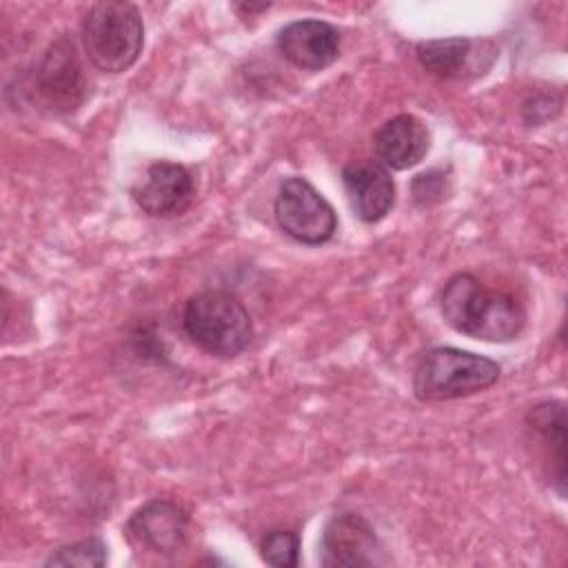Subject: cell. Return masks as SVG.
Returning a JSON list of instances; mask_svg holds the SVG:
<instances>
[{
	"instance_id": "1",
	"label": "cell",
	"mask_w": 568,
	"mask_h": 568,
	"mask_svg": "<svg viewBox=\"0 0 568 568\" xmlns=\"http://www.w3.org/2000/svg\"><path fill=\"white\" fill-rule=\"evenodd\" d=\"M439 311L453 331L481 342H510L526 326L524 306L513 295L484 286L473 273H455L444 284Z\"/></svg>"
},
{
	"instance_id": "2",
	"label": "cell",
	"mask_w": 568,
	"mask_h": 568,
	"mask_svg": "<svg viewBox=\"0 0 568 568\" xmlns=\"http://www.w3.org/2000/svg\"><path fill=\"white\" fill-rule=\"evenodd\" d=\"M80 38L95 69L124 73L138 62L144 47L140 9L126 0H100L84 13Z\"/></svg>"
},
{
	"instance_id": "3",
	"label": "cell",
	"mask_w": 568,
	"mask_h": 568,
	"mask_svg": "<svg viewBox=\"0 0 568 568\" xmlns=\"http://www.w3.org/2000/svg\"><path fill=\"white\" fill-rule=\"evenodd\" d=\"M182 328L197 348L224 359L237 357L253 339L246 306L222 288L191 295L182 311Z\"/></svg>"
},
{
	"instance_id": "4",
	"label": "cell",
	"mask_w": 568,
	"mask_h": 568,
	"mask_svg": "<svg viewBox=\"0 0 568 568\" xmlns=\"http://www.w3.org/2000/svg\"><path fill=\"white\" fill-rule=\"evenodd\" d=\"M501 366L455 346L428 348L413 373V393L419 402H448L470 397L497 384Z\"/></svg>"
},
{
	"instance_id": "5",
	"label": "cell",
	"mask_w": 568,
	"mask_h": 568,
	"mask_svg": "<svg viewBox=\"0 0 568 568\" xmlns=\"http://www.w3.org/2000/svg\"><path fill=\"white\" fill-rule=\"evenodd\" d=\"M273 213L282 233L306 246L326 244L337 231V213L333 204L300 175L282 180Z\"/></svg>"
},
{
	"instance_id": "6",
	"label": "cell",
	"mask_w": 568,
	"mask_h": 568,
	"mask_svg": "<svg viewBox=\"0 0 568 568\" xmlns=\"http://www.w3.org/2000/svg\"><path fill=\"white\" fill-rule=\"evenodd\" d=\"M33 89L51 113H71L82 104L87 80L71 38L60 36L47 47L33 73Z\"/></svg>"
},
{
	"instance_id": "7",
	"label": "cell",
	"mask_w": 568,
	"mask_h": 568,
	"mask_svg": "<svg viewBox=\"0 0 568 568\" xmlns=\"http://www.w3.org/2000/svg\"><path fill=\"white\" fill-rule=\"evenodd\" d=\"M317 561L324 568H373L386 564L373 524L359 513H337L324 526Z\"/></svg>"
},
{
	"instance_id": "8",
	"label": "cell",
	"mask_w": 568,
	"mask_h": 568,
	"mask_svg": "<svg viewBox=\"0 0 568 568\" xmlns=\"http://www.w3.org/2000/svg\"><path fill=\"white\" fill-rule=\"evenodd\" d=\"M191 515L173 499L155 497L135 508L126 524L124 537L135 550L153 555H173L186 546Z\"/></svg>"
},
{
	"instance_id": "9",
	"label": "cell",
	"mask_w": 568,
	"mask_h": 568,
	"mask_svg": "<svg viewBox=\"0 0 568 568\" xmlns=\"http://www.w3.org/2000/svg\"><path fill=\"white\" fill-rule=\"evenodd\" d=\"M131 197L151 217H175L193 204L195 178L180 162L155 160L131 186Z\"/></svg>"
},
{
	"instance_id": "10",
	"label": "cell",
	"mask_w": 568,
	"mask_h": 568,
	"mask_svg": "<svg viewBox=\"0 0 568 568\" xmlns=\"http://www.w3.org/2000/svg\"><path fill=\"white\" fill-rule=\"evenodd\" d=\"M419 67L439 80H462L484 73L495 58L488 40H473L464 36L422 40L415 47Z\"/></svg>"
},
{
	"instance_id": "11",
	"label": "cell",
	"mask_w": 568,
	"mask_h": 568,
	"mask_svg": "<svg viewBox=\"0 0 568 568\" xmlns=\"http://www.w3.org/2000/svg\"><path fill=\"white\" fill-rule=\"evenodd\" d=\"M339 31L326 20L304 18L284 24L275 44L280 55L302 71H322L339 55Z\"/></svg>"
},
{
	"instance_id": "12",
	"label": "cell",
	"mask_w": 568,
	"mask_h": 568,
	"mask_svg": "<svg viewBox=\"0 0 568 568\" xmlns=\"http://www.w3.org/2000/svg\"><path fill=\"white\" fill-rule=\"evenodd\" d=\"M342 186L357 220L375 224L395 204V182L390 171L377 160H355L342 169Z\"/></svg>"
},
{
	"instance_id": "13",
	"label": "cell",
	"mask_w": 568,
	"mask_h": 568,
	"mask_svg": "<svg viewBox=\"0 0 568 568\" xmlns=\"http://www.w3.org/2000/svg\"><path fill=\"white\" fill-rule=\"evenodd\" d=\"M428 149L430 131L426 122L413 113H397L373 133L375 160L388 171H406L419 164Z\"/></svg>"
},
{
	"instance_id": "14",
	"label": "cell",
	"mask_w": 568,
	"mask_h": 568,
	"mask_svg": "<svg viewBox=\"0 0 568 568\" xmlns=\"http://www.w3.org/2000/svg\"><path fill=\"white\" fill-rule=\"evenodd\" d=\"M526 426L541 439V446L550 455L552 479L557 493L566 495V408L559 399H546L535 404L526 413Z\"/></svg>"
},
{
	"instance_id": "15",
	"label": "cell",
	"mask_w": 568,
	"mask_h": 568,
	"mask_svg": "<svg viewBox=\"0 0 568 568\" xmlns=\"http://www.w3.org/2000/svg\"><path fill=\"white\" fill-rule=\"evenodd\" d=\"M300 535L288 528H271L262 544L260 555L268 566L275 568H295L300 564Z\"/></svg>"
},
{
	"instance_id": "16",
	"label": "cell",
	"mask_w": 568,
	"mask_h": 568,
	"mask_svg": "<svg viewBox=\"0 0 568 568\" xmlns=\"http://www.w3.org/2000/svg\"><path fill=\"white\" fill-rule=\"evenodd\" d=\"M106 564V546L100 537H87L67 546H60L51 552L44 566H93L100 568Z\"/></svg>"
},
{
	"instance_id": "17",
	"label": "cell",
	"mask_w": 568,
	"mask_h": 568,
	"mask_svg": "<svg viewBox=\"0 0 568 568\" xmlns=\"http://www.w3.org/2000/svg\"><path fill=\"white\" fill-rule=\"evenodd\" d=\"M446 197V178L439 171H428V173H419L413 180V200L419 206H430L437 204L439 200Z\"/></svg>"
}]
</instances>
